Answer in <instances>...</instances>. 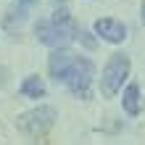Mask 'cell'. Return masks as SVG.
Returning a JSON list of instances; mask_svg holds the SVG:
<instances>
[{
  "label": "cell",
  "mask_w": 145,
  "mask_h": 145,
  "mask_svg": "<svg viewBox=\"0 0 145 145\" xmlns=\"http://www.w3.org/2000/svg\"><path fill=\"white\" fill-rule=\"evenodd\" d=\"M129 76V58L116 53L111 56V61L106 63L103 69V76H100V90H103L106 98H114L119 90H121V82Z\"/></svg>",
  "instance_id": "6da1fadb"
},
{
  "label": "cell",
  "mask_w": 145,
  "mask_h": 145,
  "mask_svg": "<svg viewBox=\"0 0 145 145\" xmlns=\"http://www.w3.org/2000/svg\"><path fill=\"white\" fill-rule=\"evenodd\" d=\"M16 124H19V129H24L27 135H32V137H42V135L56 124V108H50V106L35 108V111H29V114H21L16 119Z\"/></svg>",
  "instance_id": "7a4b0ae2"
},
{
  "label": "cell",
  "mask_w": 145,
  "mask_h": 145,
  "mask_svg": "<svg viewBox=\"0 0 145 145\" xmlns=\"http://www.w3.org/2000/svg\"><path fill=\"white\" fill-rule=\"evenodd\" d=\"M92 74H95V66H92L90 58H74L71 69H69V74H66V84H69V90L76 98H87Z\"/></svg>",
  "instance_id": "3957f363"
},
{
  "label": "cell",
  "mask_w": 145,
  "mask_h": 145,
  "mask_svg": "<svg viewBox=\"0 0 145 145\" xmlns=\"http://www.w3.org/2000/svg\"><path fill=\"white\" fill-rule=\"evenodd\" d=\"M35 32H37V40L45 42V45H50V48H66L71 42L76 27H66V24H58V21L50 19V21L37 24Z\"/></svg>",
  "instance_id": "277c9868"
},
{
  "label": "cell",
  "mask_w": 145,
  "mask_h": 145,
  "mask_svg": "<svg viewBox=\"0 0 145 145\" xmlns=\"http://www.w3.org/2000/svg\"><path fill=\"white\" fill-rule=\"evenodd\" d=\"M71 63H74V56L69 53V50H66V48H56L53 53H50V61H48L53 79H56V82H58V79L66 82V74H69Z\"/></svg>",
  "instance_id": "5b68a950"
},
{
  "label": "cell",
  "mask_w": 145,
  "mask_h": 145,
  "mask_svg": "<svg viewBox=\"0 0 145 145\" xmlns=\"http://www.w3.org/2000/svg\"><path fill=\"white\" fill-rule=\"evenodd\" d=\"M95 32L108 42H121L127 37V27L116 19H98L95 21Z\"/></svg>",
  "instance_id": "8992f818"
},
{
  "label": "cell",
  "mask_w": 145,
  "mask_h": 145,
  "mask_svg": "<svg viewBox=\"0 0 145 145\" xmlns=\"http://www.w3.org/2000/svg\"><path fill=\"white\" fill-rule=\"evenodd\" d=\"M124 111L129 116L140 114V87L137 84H129V87L124 90Z\"/></svg>",
  "instance_id": "52a82bcc"
},
{
  "label": "cell",
  "mask_w": 145,
  "mask_h": 145,
  "mask_svg": "<svg viewBox=\"0 0 145 145\" xmlns=\"http://www.w3.org/2000/svg\"><path fill=\"white\" fill-rule=\"evenodd\" d=\"M21 92L27 98H42V95H45V84H42L40 76H27L24 84H21Z\"/></svg>",
  "instance_id": "ba28073f"
},
{
  "label": "cell",
  "mask_w": 145,
  "mask_h": 145,
  "mask_svg": "<svg viewBox=\"0 0 145 145\" xmlns=\"http://www.w3.org/2000/svg\"><path fill=\"white\" fill-rule=\"evenodd\" d=\"M79 37H82V42H84L87 48H92V45H95V40H92V37H87V32H79Z\"/></svg>",
  "instance_id": "9c48e42d"
},
{
  "label": "cell",
  "mask_w": 145,
  "mask_h": 145,
  "mask_svg": "<svg viewBox=\"0 0 145 145\" xmlns=\"http://www.w3.org/2000/svg\"><path fill=\"white\" fill-rule=\"evenodd\" d=\"M140 16H142V24H145V0H142V5H140Z\"/></svg>",
  "instance_id": "30bf717a"
},
{
  "label": "cell",
  "mask_w": 145,
  "mask_h": 145,
  "mask_svg": "<svg viewBox=\"0 0 145 145\" xmlns=\"http://www.w3.org/2000/svg\"><path fill=\"white\" fill-rule=\"evenodd\" d=\"M19 3H37V0H19Z\"/></svg>",
  "instance_id": "8fae6325"
},
{
  "label": "cell",
  "mask_w": 145,
  "mask_h": 145,
  "mask_svg": "<svg viewBox=\"0 0 145 145\" xmlns=\"http://www.w3.org/2000/svg\"><path fill=\"white\" fill-rule=\"evenodd\" d=\"M56 3H58V0H56Z\"/></svg>",
  "instance_id": "7c38bea8"
}]
</instances>
